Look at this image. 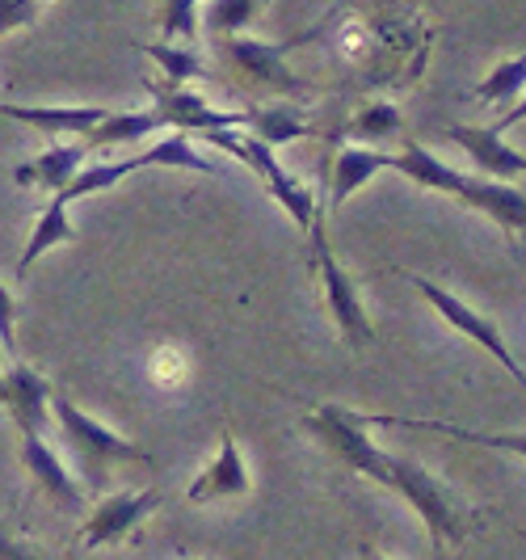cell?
<instances>
[{
	"label": "cell",
	"mask_w": 526,
	"mask_h": 560,
	"mask_svg": "<svg viewBox=\"0 0 526 560\" xmlns=\"http://www.w3.org/2000/svg\"><path fill=\"white\" fill-rule=\"evenodd\" d=\"M261 0H202V22L215 38H232L257 18Z\"/></svg>",
	"instance_id": "obj_26"
},
{
	"label": "cell",
	"mask_w": 526,
	"mask_h": 560,
	"mask_svg": "<svg viewBox=\"0 0 526 560\" xmlns=\"http://www.w3.org/2000/svg\"><path fill=\"white\" fill-rule=\"evenodd\" d=\"M13 325H17V295L0 282V346H4L9 359H17V334H13Z\"/></svg>",
	"instance_id": "obj_29"
},
{
	"label": "cell",
	"mask_w": 526,
	"mask_h": 560,
	"mask_svg": "<svg viewBox=\"0 0 526 560\" xmlns=\"http://www.w3.org/2000/svg\"><path fill=\"white\" fill-rule=\"evenodd\" d=\"M143 168H186V173H215V165L207 156H198V148L190 143L186 131H173L165 140H156L152 148L139 152Z\"/></svg>",
	"instance_id": "obj_23"
},
{
	"label": "cell",
	"mask_w": 526,
	"mask_h": 560,
	"mask_svg": "<svg viewBox=\"0 0 526 560\" xmlns=\"http://www.w3.org/2000/svg\"><path fill=\"white\" fill-rule=\"evenodd\" d=\"M161 127H165V122H161L156 106H152V110H106V118L93 122V131L81 136V143L89 148V156H93V152H106V148H118V143L148 140V136L161 131Z\"/></svg>",
	"instance_id": "obj_18"
},
{
	"label": "cell",
	"mask_w": 526,
	"mask_h": 560,
	"mask_svg": "<svg viewBox=\"0 0 526 560\" xmlns=\"http://www.w3.org/2000/svg\"><path fill=\"white\" fill-rule=\"evenodd\" d=\"M51 396L56 388L26 363H13L4 366V375H0V409L13 418V425L22 430V434H47V425H51Z\"/></svg>",
	"instance_id": "obj_9"
},
{
	"label": "cell",
	"mask_w": 526,
	"mask_h": 560,
	"mask_svg": "<svg viewBox=\"0 0 526 560\" xmlns=\"http://www.w3.org/2000/svg\"><path fill=\"white\" fill-rule=\"evenodd\" d=\"M38 4H43V9H47V4H51V0H38Z\"/></svg>",
	"instance_id": "obj_32"
},
{
	"label": "cell",
	"mask_w": 526,
	"mask_h": 560,
	"mask_svg": "<svg viewBox=\"0 0 526 560\" xmlns=\"http://www.w3.org/2000/svg\"><path fill=\"white\" fill-rule=\"evenodd\" d=\"M366 480H375V485H384L391 493H400L405 502L413 505L417 518H421L425 532H430L434 552L459 548V544L476 532V523H480V510H471L451 485H443L434 472H425L421 464L400 459V455H391V451H379V459L371 464Z\"/></svg>",
	"instance_id": "obj_1"
},
{
	"label": "cell",
	"mask_w": 526,
	"mask_h": 560,
	"mask_svg": "<svg viewBox=\"0 0 526 560\" xmlns=\"http://www.w3.org/2000/svg\"><path fill=\"white\" fill-rule=\"evenodd\" d=\"M366 425H409V430H434V434H446V439H459V443H476V447H493L505 451V455H518L526 459V434H493V430H468V425H451V421L439 418H366Z\"/></svg>",
	"instance_id": "obj_19"
},
{
	"label": "cell",
	"mask_w": 526,
	"mask_h": 560,
	"mask_svg": "<svg viewBox=\"0 0 526 560\" xmlns=\"http://www.w3.org/2000/svg\"><path fill=\"white\" fill-rule=\"evenodd\" d=\"M89 161V148L81 140L77 143H51L47 152H38L34 161L13 168V182L17 186H30V190H47V195H59L72 177H77V168Z\"/></svg>",
	"instance_id": "obj_14"
},
{
	"label": "cell",
	"mask_w": 526,
	"mask_h": 560,
	"mask_svg": "<svg viewBox=\"0 0 526 560\" xmlns=\"http://www.w3.org/2000/svg\"><path fill=\"white\" fill-rule=\"evenodd\" d=\"M304 236H307V253H312V270H316V282H320V300H325V308H329L337 334L346 337L354 350H359V346H371V341H375V325H371V316L362 308L359 282L350 279V275L341 270V261L332 257V245H329V236H325V228H320V220L307 228Z\"/></svg>",
	"instance_id": "obj_4"
},
{
	"label": "cell",
	"mask_w": 526,
	"mask_h": 560,
	"mask_svg": "<svg viewBox=\"0 0 526 560\" xmlns=\"http://www.w3.org/2000/svg\"><path fill=\"white\" fill-rule=\"evenodd\" d=\"M72 202L68 198L51 195V202L38 211V220H34V228H30V241L26 249H22V257H17V279H26L30 270L38 266V257L43 253H51L56 245H72L77 241V228H72Z\"/></svg>",
	"instance_id": "obj_17"
},
{
	"label": "cell",
	"mask_w": 526,
	"mask_h": 560,
	"mask_svg": "<svg viewBox=\"0 0 526 560\" xmlns=\"http://www.w3.org/2000/svg\"><path fill=\"white\" fill-rule=\"evenodd\" d=\"M245 127H249L257 140H266L270 148L282 143H295L316 136V127L307 122L304 114H295L291 106H261V110H245Z\"/></svg>",
	"instance_id": "obj_20"
},
{
	"label": "cell",
	"mask_w": 526,
	"mask_h": 560,
	"mask_svg": "<svg viewBox=\"0 0 526 560\" xmlns=\"http://www.w3.org/2000/svg\"><path fill=\"white\" fill-rule=\"evenodd\" d=\"M139 156H131V161H84L81 168H77V177L59 190V198H68V202H81V198L89 195H102V190H110V186H118L122 177H131V173H139Z\"/></svg>",
	"instance_id": "obj_22"
},
{
	"label": "cell",
	"mask_w": 526,
	"mask_h": 560,
	"mask_svg": "<svg viewBox=\"0 0 526 560\" xmlns=\"http://www.w3.org/2000/svg\"><path fill=\"white\" fill-rule=\"evenodd\" d=\"M143 56L156 59V68L165 72V81H177V84L211 81V68L198 56V43H168V38H161V43H148Z\"/></svg>",
	"instance_id": "obj_21"
},
{
	"label": "cell",
	"mask_w": 526,
	"mask_h": 560,
	"mask_svg": "<svg viewBox=\"0 0 526 560\" xmlns=\"http://www.w3.org/2000/svg\"><path fill=\"white\" fill-rule=\"evenodd\" d=\"M156 505H161V493H156V489L102 493V502L89 510L77 544H81V548H110V544H122Z\"/></svg>",
	"instance_id": "obj_8"
},
{
	"label": "cell",
	"mask_w": 526,
	"mask_h": 560,
	"mask_svg": "<svg viewBox=\"0 0 526 560\" xmlns=\"http://www.w3.org/2000/svg\"><path fill=\"white\" fill-rule=\"evenodd\" d=\"M4 359H9V354H4V346H0V375H4Z\"/></svg>",
	"instance_id": "obj_31"
},
{
	"label": "cell",
	"mask_w": 526,
	"mask_h": 560,
	"mask_svg": "<svg viewBox=\"0 0 526 560\" xmlns=\"http://www.w3.org/2000/svg\"><path fill=\"white\" fill-rule=\"evenodd\" d=\"M156 22H161V38L168 43H198L202 9L198 0H156Z\"/></svg>",
	"instance_id": "obj_25"
},
{
	"label": "cell",
	"mask_w": 526,
	"mask_h": 560,
	"mask_svg": "<svg viewBox=\"0 0 526 560\" xmlns=\"http://www.w3.org/2000/svg\"><path fill=\"white\" fill-rule=\"evenodd\" d=\"M446 140L459 143L471 156L476 173H484V177H501V182L526 177V156L505 143L498 127H446Z\"/></svg>",
	"instance_id": "obj_12"
},
{
	"label": "cell",
	"mask_w": 526,
	"mask_h": 560,
	"mask_svg": "<svg viewBox=\"0 0 526 560\" xmlns=\"http://www.w3.org/2000/svg\"><path fill=\"white\" fill-rule=\"evenodd\" d=\"M350 131H354V140H388V136L400 131V110L391 102H371V106H362L354 114Z\"/></svg>",
	"instance_id": "obj_27"
},
{
	"label": "cell",
	"mask_w": 526,
	"mask_h": 560,
	"mask_svg": "<svg viewBox=\"0 0 526 560\" xmlns=\"http://www.w3.org/2000/svg\"><path fill=\"white\" fill-rule=\"evenodd\" d=\"M227 47V59L236 63L241 77H249L253 84H266V89H295V77L287 72V47H274V43H261V38H245V34H232V38H220Z\"/></svg>",
	"instance_id": "obj_13"
},
{
	"label": "cell",
	"mask_w": 526,
	"mask_h": 560,
	"mask_svg": "<svg viewBox=\"0 0 526 560\" xmlns=\"http://www.w3.org/2000/svg\"><path fill=\"white\" fill-rule=\"evenodd\" d=\"M22 468L30 472V480L59 505V510H81L84 493L77 477L68 472V464L56 455V447L47 443V434H22Z\"/></svg>",
	"instance_id": "obj_11"
},
{
	"label": "cell",
	"mask_w": 526,
	"mask_h": 560,
	"mask_svg": "<svg viewBox=\"0 0 526 560\" xmlns=\"http://www.w3.org/2000/svg\"><path fill=\"white\" fill-rule=\"evenodd\" d=\"M0 557H34V548L22 544V539H13V535L4 532V523H0Z\"/></svg>",
	"instance_id": "obj_30"
},
{
	"label": "cell",
	"mask_w": 526,
	"mask_h": 560,
	"mask_svg": "<svg viewBox=\"0 0 526 560\" xmlns=\"http://www.w3.org/2000/svg\"><path fill=\"white\" fill-rule=\"evenodd\" d=\"M391 168V152H379L371 143H346L337 156H332V173H329V207H341L346 198L362 190L375 173Z\"/></svg>",
	"instance_id": "obj_16"
},
{
	"label": "cell",
	"mask_w": 526,
	"mask_h": 560,
	"mask_svg": "<svg viewBox=\"0 0 526 560\" xmlns=\"http://www.w3.org/2000/svg\"><path fill=\"white\" fill-rule=\"evenodd\" d=\"M526 93V56L501 59L498 68L476 84V97L489 106H518Z\"/></svg>",
	"instance_id": "obj_24"
},
{
	"label": "cell",
	"mask_w": 526,
	"mask_h": 560,
	"mask_svg": "<svg viewBox=\"0 0 526 560\" xmlns=\"http://www.w3.org/2000/svg\"><path fill=\"white\" fill-rule=\"evenodd\" d=\"M38 13H43L38 0H0V38L13 34V30H22V26H34Z\"/></svg>",
	"instance_id": "obj_28"
},
{
	"label": "cell",
	"mask_w": 526,
	"mask_h": 560,
	"mask_svg": "<svg viewBox=\"0 0 526 560\" xmlns=\"http://www.w3.org/2000/svg\"><path fill=\"white\" fill-rule=\"evenodd\" d=\"M249 493H253V477L249 468H245V455L236 447V439L223 430L215 459H207V468L190 480L186 498L195 505H211V502H223V498H249Z\"/></svg>",
	"instance_id": "obj_10"
},
{
	"label": "cell",
	"mask_w": 526,
	"mask_h": 560,
	"mask_svg": "<svg viewBox=\"0 0 526 560\" xmlns=\"http://www.w3.org/2000/svg\"><path fill=\"white\" fill-rule=\"evenodd\" d=\"M0 114L13 122H26L43 136H77V140L93 131V122L106 118L102 106H13V102H0Z\"/></svg>",
	"instance_id": "obj_15"
},
{
	"label": "cell",
	"mask_w": 526,
	"mask_h": 560,
	"mask_svg": "<svg viewBox=\"0 0 526 560\" xmlns=\"http://www.w3.org/2000/svg\"><path fill=\"white\" fill-rule=\"evenodd\" d=\"M148 93L156 102L161 122L173 131H186V136H202V131H220V127H245V110H220L211 106L202 93L186 89L177 81H148Z\"/></svg>",
	"instance_id": "obj_7"
},
{
	"label": "cell",
	"mask_w": 526,
	"mask_h": 560,
	"mask_svg": "<svg viewBox=\"0 0 526 560\" xmlns=\"http://www.w3.org/2000/svg\"><path fill=\"white\" fill-rule=\"evenodd\" d=\"M304 430L320 443V447L329 451L332 459H341L350 472H359L366 477L371 472V464L379 459V451L371 443V434H366V418L359 413H350V409H341V405H320V409H312L304 418Z\"/></svg>",
	"instance_id": "obj_6"
},
{
	"label": "cell",
	"mask_w": 526,
	"mask_h": 560,
	"mask_svg": "<svg viewBox=\"0 0 526 560\" xmlns=\"http://www.w3.org/2000/svg\"><path fill=\"white\" fill-rule=\"evenodd\" d=\"M198 4H202V0H198Z\"/></svg>",
	"instance_id": "obj_33"
},
{
	"label": "cell",
	"mask_w": 526,
	"mask_h": 560,
	"mask_svg": "<svg viewBox=\"0 0 526 560\" xmlns=\"http://www.w3.org/2000/svg\"><path fill=\"white\" fill-rule=\"evenodd\" d=\"M405 279L413 282L417 295H421L430 308L439 312V316H443V320L451 325V329H455V334H464L468 341H476L480 350H489V354H493V359H498V363L505 366L510 375H514V384H518V388L526 393V366L518 363L514 354H510L505 337H501V329L493 325V320H489V316H480L476 308H468L459 295H451V291H446V287H439V282L421 279V275H405Z\"/></svg>",
	"instance_id": "obj_5"
},
{
	"label": "cell",
	"mask_w": 526,
	"mask_h": 560,
	"mask_svg": "<svg viewBox=\"0 0 526 560\" xmlns=\"http://www.w3.org/2000/svg\"><path fill=\"white\" fill-rule=\"evenodd\" d=\"M202 140L211 143V148H223L227 156H236L241 165L257 173L261 177V186L270 190L278 207L300 224V232L316 224V195L307 190L304 182L295 177V173H287L282 161L274 156V148L266 140H257L249 127H220V131H202Z\"/></svg>",
	"instance_id": "obj_3"
},
{
	"label": "cell",
	"mask_w": 526,
	"mask_h": 560,
	"mask_svg": "<svg viewBox=\"0 0 526 560\" xmlns=\"http://www.w3.org/2000/svg\"><path fill=\"white\" fill-rule=\"evenodd\" d=\"M51 421L59 425V434H63V443L72 451V459H77V472H81V485L89 493H106V485H110V472L118 464H152V455L131 443V439H122V434H114L110 425H102L97 418H89L81 405L72 400V396L56 393L51 396Z\"/></svg>",
	"instance_id": "obj_2"
}]
</instances>
